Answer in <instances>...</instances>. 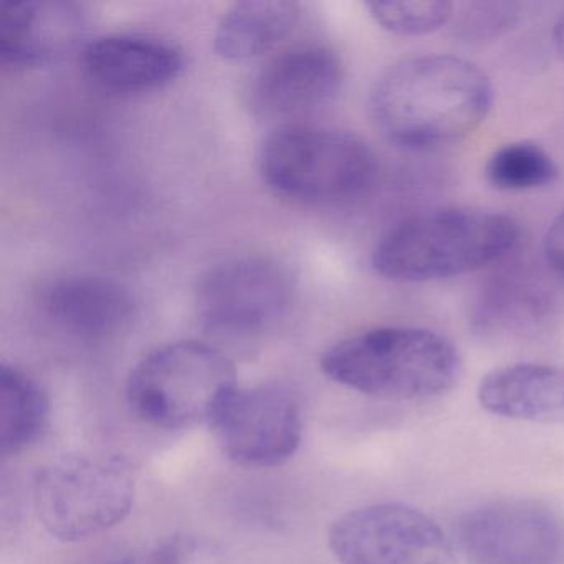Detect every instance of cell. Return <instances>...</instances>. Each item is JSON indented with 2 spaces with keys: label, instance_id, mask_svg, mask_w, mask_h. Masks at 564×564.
Wrapping results in <instances>:
<instances>
[{
  "label": "cell",
  "instance_id": "1",
  "mask_svg": "<svg viewBox=\"0 0 564 564\" xmlns=\"http://www.w3.org/2000/svg\"><path fill=\"white\" fill-rule=\"evenodd\" d=\"M494 87L477 65L452 55L408 58L369 91L376 130L395 147L431 150L474 133L490 113Z\"/></svg>",
  "mask_w": 564,
  "mask_h": 564
},
{
  "label": "cell",
  "instance_id": "2",
  "mask_svg": "<svg viewBox=\"0 0 564 564\" xmlns=\"http://www.w3.org/2000/svg\"><path fill=\"white\" fill-rule=\"evenodd\" d=\"M517 220L503 214L444 207L408 217L382 236L372 267L392 282H432L500 262L520 240Z\"/></svg>",
  "mask_w": 564,
  "mask_h": 564
},
{
  "label": "cell",
  "instance_id": "3",
  "mask_svg": "<svg viewBox=\"0 0 564 564\" xmlns=\"http://www.w3.org/2000/svg\"><path fill=\"white\" fill-rule=\"evenodd\" d=\"M319 368L332 381L386 401L445 394L462 372L458 349L441 333L417 326H379L335 343Z\"/></svg>",
  "mask_w": 564,
  "mask_h": 564
},
{
  "label": "cell",
  "instance_id": "4",
  "mask_svg": "<svg viewBox=\"0 0 564 564\" xmlns=\"http://www.w3.org/2000/svg\"><path fill=\"white\" fill-rule=\"evenodd\" d=\"M260 173L267 186L286 199L339 204L372 186L378 161L371 148L348 131L289 123L263 143Z\"/></svg>",
  "mask_w": 564,
  "mask_h": 564
},
{
  "label": "cell",
  "instance_id": "5",
  "mask_svg": "<svg viewBox=\"0 0 564 564\" xmlns=\"http://www.w3.org/2000/svg\"><path fill=\"white\" fill-rule=\"evenodd\" d=\"M237 391L234 362L203 341L171 343L144 356L128 379L131 411L158 429L213 424Z\"/></svg>",
  "mask_w": 564,
  "mask_h": 564
},
{
  "label": "cell",
  "instance_id": "6",
  "mask_svg": "<svg viewBox=\"0 0 564 564\" xmlns=\"http://www.w3.org/2000/svg\"><path fill=\"white\" fill-rule=\"evenodd\" d=\"M134 494L133 467L120 455L68 454L39 470L34 507L51 536L77 543L121 523Z\"/></svg>",
  "mask_w": 564,
  "mask_h": 564
},
{
  "label": "cell",
  "instance_id": "7",
  "mask_svg": "<svg viewBox=\"0 0 564 564\" xmlns=\"http://www.w3.org/2000/svg\"><path fill=\"white\" fill-rule=\"evenodd\" d=\"M329 547L341 564H457L438 524L398 503L343 514L329 528Z\"/></svg>",
  "mask_w": 564,
  "mask_h": 564
},
{
  "label": "cell",
  "instance_id": "8",
  "mask_svg": "<svg viewBox=\"0 0 564 564\" xmlns=\"http://www.w3.org/2000/svg\"><path fill=\"white\" fill-rule=\"evenodd\" d=\"M292 295V279L282 265L263 257H236L200 276L196 308L214 332L252 335L282 318Z\"/></svg>",
  "mask_w": 564,
  "mask_h": 564
},
{
  "label": "cell",
  "instance_id": "9",
  "mask_svg": "<svg viewBox=\"0 0 564 564\" xmlns=\"http://www.w3.org/2000/svg\"><path fill=\"white\" fill-rule=\"evenodd\" d=\"M210 427L223 454L247 468L279 467L302 444L299 401L282 386L237 389Z\"/></svg>",
  "mask_w": 564,
  "mask_h": 564
},
{
  "label": "cell",
  "instance_id": "10",
  "mask_svg": "<svg viewBox=\"0 0 564 564\" xmlns=\"http://www.w3.org/2000/svg\"><path fill=\"white\" fill-rule=\"evenodd\" d=\"M458 541L474 564H561L564 523L533 501H498L475 508L458 523Z\"/></svg>",
  "mask_w": 564,
  "mask_h": 564
},
{
  "label": "cell",
  "instance_id": "11",
  "mask_svg": "<svg viewBox=\"0 0 564 564\" xmlns=\"http://www.w3.org/2000/svg\"><path fill=\"white\" fill-rule=\"evenodd\" d=\"M343 84V64L332 48L302 45L269 62L250 88L253 113L285 118L328 104Z\"/></svg>",
  "mask_w": 564,
  "mask_h": 564
},
{
  "label": "cell",
  "instance_id": "12",
  "mask_svg": "<svg viewBox=\"0 0 564 564\" xmlns=\"http://www.w3.org/2000/svg\"><path fill=\"white\" fill-rule=\"evenodd\" d=\"M87 14L68 0L9 2L0 9V57L39 67L74 52L87 32Z\"/></svg>",
  "mask_w": 564,
  "mask_h": 564
},
{
  "label": "cell",
  "instance_id": "13",
  "mask_svg": "<svg viewBox=\"0 0 564 564\" xmlns=\"http://www.w3.org/2000/svg\"><path fill=\"white\" fill-rule=\"evenodd\" d=\"M85 70L98 84L118 91L154 90L184 68L181 48L144 34H108L85 45Z\"/></svg>",
  "mask_w": 564,
  "mask_h": 564
},
{
  "label": "cell",
  "instance_id": "14",
  "mask_svg": "<svg viewBox=\"0 0 564 564\" xmlns=\"http://www.w3.org/2000/svg\"><path fill=\"white\" fill-rule=\"evenodd\" d=\"M42 308L65 332L95 339L121 332L133 318L134 300L117 280L72 275L44 290Z\"/></svg>",
  "mask_w": 564,
  "mask_h": 564
},
{
  "label": "cell",
  "instance_id": "15",
  "mask_svg": "<svg viewBox=\"0 0 564 564\" xmlns=\"http://www.w3.org/2000/svg\"><path fill=\"white\" fill-rule=\"evenodd\" d=\"M478 401L485 411L514 421L564 422V368L520 362L484 376Z\"/></svg>",
  "mask_w": 564,
  "mask_h": 564
},
{
  "label": "cell",
  "instance_id": "16",
  "mask_svg": "<svg viewBox=\"0 0 564 564\" xmlns=\"http://www.w3.org/2000/svg\"><path fill=\"white\" fill-rule=\"evenodd\" d=\"M300 19V6L285 0H246L227 9L214 32V51L242 62L273 51Z\"/></svg>",
  "mask_w": 564,
  "mask_h": 564
},
{
  "label": "cell",
  "instance_id": "17",
  "mask_svg": "<svg viewBox=\"0 0 564 564\" xmlns=\"http://www.w3.org/2000/svg\"><path fill=\"white\" fill-rule=\"evenodd\" d=\"M51 421L47 392L14 366L0 369V452L18 455L41 441Z\"/></svg>",
  "mask_w": 564,
  "mask_h": 564
},
{
  "label": "cell",
  "instance_id": "18",
  "mask_svg": "<svg viewBox=\"0 0 564 564\" xmlns=\"http://www.w3.org/2000/svg\"><path fill=\"white\" fill-rule=\"evenodd\" d=\"M488 183L500 191L540 189L557 180V164L540 144L518 141L498 148L485 167Z\"/></svg>",
  "mask_w": 564,
  "mask_h": 564
},
{
  "label": "cell",
  "instance_id": "19",
  "mask_svg": "<svg viewBox=\"0 0 564 564\" xmlns=\"http://www.w3.org/2000/svg\"><path fill=\"white\" fill-rule=\"evenodd\" d=\"M369 14L376 24L388 32L405 37L434 34L454 19V4L445 0L429 2H368Z\"/></svg>",
  "mask_w": 564,
  "mask_h": 564
},
{
  "label": "cell",
  "instance_id": "20",
  "mask_svg": "<svg viewBox=\"0 0 564 564\" xmlns=\"http://www.w3.org/2000/svg\"><path fill=\"white\" fill-rule=\"evenodd\" d=\"M540 290H534L530 283L505 282L491 290L490 302L487 312L481 313V325L490 329L521 328L536 322L540 316L538 295Z\"/></svg>",
  "mask_w": 564,
  "mask_h": 564
},
{
  "label": "cell",
  "instance_id": "21",
  "mask_svg": "<svg viewBox=\"0 0 564 564\" xmlns=\"http://www.w3.org/2000/svg\"><path fill=\"white\" fill-rule=\"evenodd\" d=\"M517 6L477 4L470 6L458 21L460 35L467 39H487L507 31L517 21Z\"/></svg>",
  "mask_w": 564,
  "mask_h": 564
},
{
  "label": "cell",
  "instance_id": "22",
  "mask_svg": "<svg viewBox=\"0 0 564 564\" xmlns=\"http://www.w3.org/2000/svg\"><path fill=\"white\" fill-rule=\"evenodd\" d=\"M191 551H193V543L187 538H167L115 564H183Z\"/></svg>",
  "mask_w": 564,
  "mask_h": 564
},
{
  "label": "cell",
  "instance_id": "23",
  "mask_svg": "<svg viewBox=\"0 0 564 564\" xmlns=\"http://www.w3.org/2000/svg\"><path fill=\"white\" fill-rule=\"evenodd\" d=\"M544 260L554 273L564 276V209L551 223L543 242Z\"/></svg>",
  "mask_w": 564,
  "mask_h": 564
},
{
  "label": "cell",
  "instance_id": "24",
  "mask_svg": "<svg viewBox=\"0 0 564 564\" xmlns=\"http://www.w3.org/2000/svg\"><path fill=\"white\" fill-rule=\"evenodd\" d=\"M553 42L556 47L557 54L564 58V11L557 18L556 24L553 28Z\"/></svg>",
  "mask_w": 564,
  "mask_h": 564
}]
</instances>
